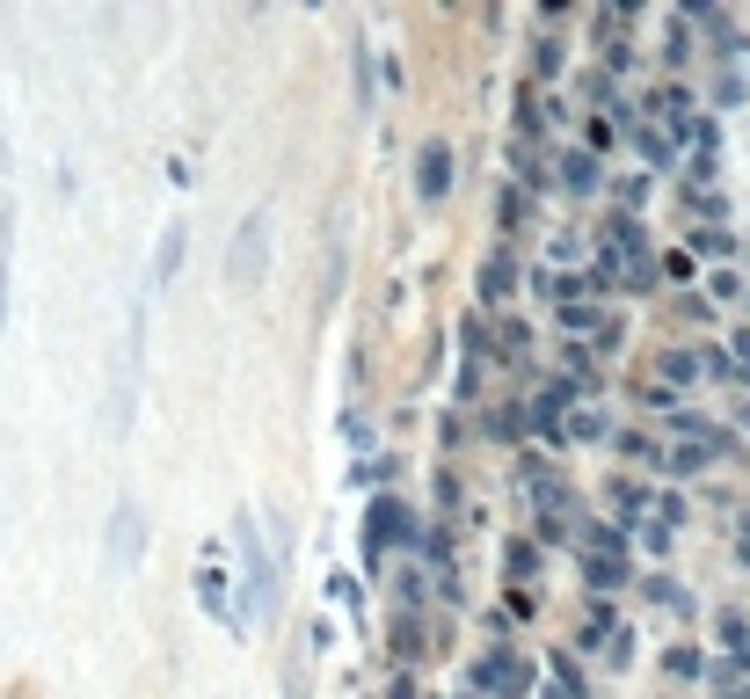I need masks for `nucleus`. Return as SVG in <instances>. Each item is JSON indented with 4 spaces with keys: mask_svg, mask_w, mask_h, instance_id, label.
<instances>
[{
    "mask_svg": "<svg viewBox=\"0 0 750 699\" xmlns=\"http://www.w3.org/2000/svg\"><path fill=\"white\" fill-rule=\"evenodd\" d=\"M233 554H241V605H233V627H270V612H278V561L262 546L256 518H233Z\"/></svg>",
    "mask_w": 750,
    "mask_h": 699,
    "instance_id": "obj_1",
    "label": "nucleus"
},
{
    "mask_svg": "<svg viewBox=\"0 0 750 699\" xmlns=\"http://www.w3.org/2000/svg\"><path fill=\"white\" fill-rule=\"evenodd\" d=\"M262 278H270V211H248L241 233H233V248H227V284L256 292Z\"/></svg>",
    "mask_w": 750,
    "mask_h": 699,
    "instance_id": "obj_2",
    "label": "nucleus"
},
{
    "mask_svg": "<svg viewBox=\"0 0 750 699\" xmlns=\"http://www.w3.org/2000/svg\"><path fill=\"white\" fill-rule=\"evenodd\" d=\"M386 546H423V524L408 503H394V495H379V503H365V561H379Z\"/></svg>",
    "mask_w": 750,
    "mask_h": 699,
    "instance_id": "obj_3",
    "label": "nucleus"
},
{
    "mask_svg": "<svg viewBox=\"0 0 750 699\" xmlns=\"http://www.w3.org/2000/svg\"><path fill=\"white\" fill-rule=\"evenodd\" d=\"M139 561H146V510L117 503L110 510V568L124 576V568H139Z\"/></svg>",
    "mask_w": 750,
    "mask_h": 699,
    "instance_id": "obj_4",
    "label": "nucleus"
},
{
    "mask_svg": "<svg viewBox=\"0 0 750 699\" xmlns=\"http://www.w3.org/2000/svg\"><path fill=\"white\" fill-rule=\"evenodd\" d=\"M524 685H532V670H524L510 648H489V656L473 664V692H489V699H518Z\"/></svg>",
    "mask_w": 750,
    "mask_h": 699,
    "instance_id": "obj_5",
    "label": "nucleus"
},
{
    "mask_svg": "<svg viewBox=\"0 0 750 699\" xmlns=\"http://www.w3.org/2000/svg\"><path fill=\"white\" fill-rule=\"evenodd\" d=\"M445 190H452V146H445V139H423L416 146V197H423V205H437Z\"/></svg>",
    "mask_w": 750,
    "mask_h": 699,
    "instance_id": "obj_6",
    "label": "nucleus"
},
{
    "mask_svg": "<svg viewBox=\"0 0 750 699\" xmlns=\"http://www.w3.org/2000/svg\"><path fill=\"white\" fill-rule=\"evenodd\" d=\"M597 182H605V168H597V154H591V146L561 154V190H569V197H597Z\"/></svg>",
    "mask_w": 750,
    "mask_h": 699,
    "instance_id": "obj_7",
    "label": "nucleus"
},
{
    "mask_svg": "<svg viewBox=\"0 0 750 699\" xmlns=\"http://www.w3.org/2000/svg\"><path fill=\"white\" fill-rule=\"evenodd\" d=\"M721 452V437H692V445H670L664 452V473H678V481H692V473H707Z\"/></svg>",
    "mask_w": 750,
    "mask_h": 699,
    "instance_id": "obj_8",
    "label": "nucleus"
},
{
    "mask_svg": "<svg viewBox=\"0 0 750 699\" xmlns=\"http://www.w3.org/2000/svg\"><path fill=\"white\" fill-rule=\"evenodd\" d=\"M510 284H518V255H510V248H489V255H481V306L510 299Z\"/></svg>",
    "mask_w": 750,
    "mask_h": 699,
    "instance_id": "obj_9",
    "label": "nucleus"
},
{
    "mask_svg": "<svg viewBox=\"0 0 750 699\" xmlns=\"http://www.w3.org/2000/svg\"><path fill=\"white\" fill-rule=\"evenodd\" d=\"M634 146H642L648 168H670V154H678V139H670V132H656V124H634Z\"/></svg>",
    "mask_w": 750,
    "mask_h": 699,
    "instance_id": "obj_10",
    "label": "nucleus"
},
{
    "mask_svg": "<svg viewBox=\"0 0 750 699\" xmlns=\"http://www.w3.org/2000/svg\"><path fill=\"white\" fill-rule=\"evenodd\" d=\"M583 576H591V591L605 597V591H619V583H627V561H612V554H583Z\"/></svg>",
    "mask_w": 750,
    "mask_h": 699,
    "instance_id": "obj_11",
    "label": "nucleus"
},
{
    "mask_svg": "<svg viewBox=\"0 0 750 699\" xmlns=\"http://www.w3.org/2000/svg\"><path fill=\"white\" fill-rule=\"evenodd\" d=\"M569 437H576V445H605L612 416H605V408H576V416H569Z\"/></svg>",
    "mask_w": 750,
    "mask_h": 699,
    "instance_id": "obj_12",
    "label": "nucleus"
},
{
    "mask_svg": "<svg viewBox=\"0 0 750 699\" xmlns=\"http://www.w3.org/2000/svg\"><path fill=\"white\" fill-rule=\"evenodd\" d=\"M175 270H183V227H168V233H160V255H154V284H168Z\"/></svg>",
    "mask_w": 750,
    "mask_h": 699,
    "instance_id": "obj_13",
    "label": "nucleus"
},
{
    "mask_svg": "<svg viewBox=\"0 0 750 699\" xmlns=\"http://www.w3.org/2000/svg\"><path fill=\"white\" fill-rule=\"evenodd\" d=\"M583 554H612V561H627V532H619V524H591Z\"/></svg>",
    "mask_w": 750,
    "mask_h": 699,
    "instance_id": "obj_14",
    "label": "nucleus"
},
{
    "mask_svg": "<svg viewBox=\"0 0 750 699\" xmlns=\"http://www.w3.org/2000/svg\"><path fill=\"white\" fill-rule=\"evenodd\" d=\"M692 372H707L692 349H664V386H692Z\"/></svg>",
    "mask_w": 750,
    "mask_h": 699,
    "instance_id": "obj_15",
    "label": "nucleus"
},
{
    "mask_svg": "<svg viewBox=\"0 0 750 699\" xmlns=\"http://www.w3.org/2000/svg\"><path fill=\"white\" fill-rule=\"evenodd\" d=\"M197 597H205V605L219 612V619H233V605H227V576H219V568H205V576H197Z\"/></svg>",
    "mask_w": 750,
    "mask_h": 699,
    "instance_id": "obj_16",
    "label": "nucleus"
},
{
    "mask_svg": "<svg viewBox=\"0 0 750 699\" xmlns=\"http://www.w3.org/2000/svg\"><path fill=\"white\" fill-rule=\"evenodd\" d=\"M692 248H699V255H721V262H729V255H736V233H721V227H692Z\"/></svg>",
    "mask_w": 750,
    "mask_h": 699,
    "instance_id": "obj_17",
    "label": "nucleus"
},
{
    "mask_svg": "<svg viewBox=\"0 0 750 699\" xmlns=\"http://www.w3.org/2000/svg\"><path fill=\"white\" fill-rule=\"evenodd\" d=\"M350 81H357V109H365L372 117V95H379V73H372V59L357 52V73H350Z\"/></svg>",
    "mask_w": 750,
    "mask_h": 699,
    "instance_id": "obj_18",
    "label": "nucleus"
},
{
    "mask_svg": "<svg viewBox=\"0 0 750 699\" xmlns=\"http://www.w3.org/2000/svg\"><path fill=\"white\" fill-rule=\"evenodd\" d=\"M524 422H532V416H524V401H518V408H496V416H489V437H518Z\"/></svg>",
    "mask_w": 750,
    "mask_h": 699,
    "instance_id": "obj_19",
    "label": "nucleus"
},
{
    "mask_svg": "<svg viewBox=\"0 0 750 699\" xmlns=\"http://www.w3.org/2000/svg\"><path fill=\"white\" fill-rule=\"evenodd\" d=\"M561 328H569V335L597 328V306H591V299H576V306H561Z\"/></svg>",
    "mask_w": 750,
    "mask_h": 699,
    "instance_id": "obj_20",
    "label": "nucleus"
},
{
    "mask_svg": "<svg viewBox=\"0 0 750 699\" xmlns=\"http://www.w3.org/2000/svg\"><path fill=\"white\" fill-rule=\"evenodd\" d=\"M394 648H402V664H408V656H416V612H402V619H394Z\"/></svg>",
    "mask_w": 750,
    "mask_h": 699,
    "instance_id": "obj_21",
    "label": "nucleus"
},
{
    "mask_svg": "<svg viewBox=\"0 0 750 699\" xmlns=\"http://www.w3.org/2000/svg\"><path fill=\"white\" fill-rule=\"evenodd\" d=\"M532 73H540V81H554V73H561V44H540V52H532Z\"/></svg>",
    "mask_w": 750,
    "mask_h": 699,
    "instance_id": "obj_22",
    "label": "nucleus"
},
{
    "mask_svg": "<svg viewBox=\"0 0 750 699\" xmlns=\"http://www.w3.org/2000/svg\"><path fill=\"white\" fill-rule=\"evenodd\" d=\"M8 227H15V211H0V306H8Z\"/></svg>",
    "mask_w": 750,
    "mask_h": 699,
    "instance_id": "obj_23",
    "label": "nucleus"
},
{
    "mask_svg": "<svg viewBox=\"0 0 750 699\" xmlns=\"http://www.w3.org/2000/svg\"><path fill=\"white\" fill-rule=\"evenodd\" d=\"M729 365H736V379H750V328L729 343Z\"/></svg>",
    "mask_w": 750,
    "mask_h": 699,
    "instance_id": "obj_24",
    "label": "nucleus"
},
{
    "mask_svg": "<svg viewBox=\"0 0 750 699\" xmlns=\"http://www.w3.org/2000/svg\"><path fill=\"white\" fill-rule=\"evenodd\" d=\"M386 699H416V685H408V678H402V685H394V692H386Z\"/></svg>",
    "mask_w": 750,
    "mask_h": 699,
    "instance_id": "obj_25",
    "label": "nucleus"
},
{
    "mask_svg": "<svg viewBox=\"0 0 750 699\" xmlns=\"http://www.w3.org/2000/svg\"><path fill=\"white\" fill-rule=\"evenodd\" d=\"M743 422H750V408H743Z\"/></svg>",
    "mask_w": 750,
    "mask_h": 699,
    "instance_id": "obj_26",
    "label": "nucleus"
}]
</instances>
